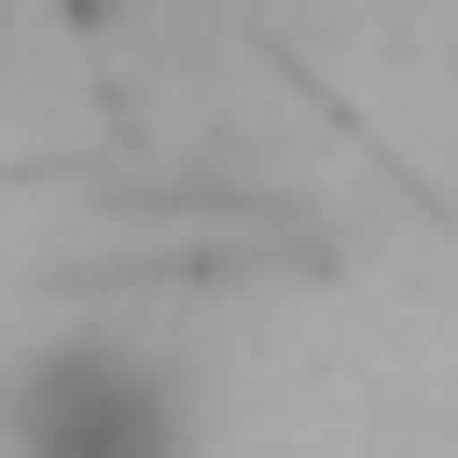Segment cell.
I'll return each instance as SVG.
<instances>
[{"mask_svg": "<svg viewBox=\"0 0 458 458\" xmlns=\"http://www.w3.org/2000/svg\"><path fill=\"white\" fill-rule=\"evenodd\" d=\"M0 458H195V375L140 334H56L0 375Z\"/></svg>", "mask_w": 458, "mask_h": 458, "instance_id": "obj_1", "label": "cell"}]
</instances>
